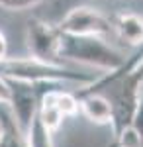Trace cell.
<instances>
[{"instance_id": "9", "label": "cell", "mask_w": 143, "mask_h": 147, "mask_svg": "<svg viewBox=\"0 0 143 147\" xmlns=\"http://www.w3.org/2000/svg\"><path fill=\"white\" fill-rule=\"evenodd\" d=\"M43 0H0V8L6 12H24L41 4Z\"/></svg>"}, {"instance_id": "5", "label": "cell", "mask_w": 143, "mask_h": 147, "mask_svg": "<svg viewBox=\"0 0 143 147\" xmlns=\"http://www.w3.org/2000/svg\"><path fill=\"white\" fill-rule=\"evenodd\" d=\"M59 32L65 35H77V37H108L112 35V22L108 16L90 6H77L71 8L65 16L57 22Z\"/></svg>"}, {"instance_id": "12", "label": "cell", "mask_w": 143, "mask_h": 147, "mask_svg": "<svg viewBox=\"0 0 143 147\" xmlns=\"http://www.w3.org/2000/svg\"><path fill=\"white\" fill-rule=\"evenodd\" d=\"M0 137H2V120H0Z\"/></svg>"}, {"instance_id": "11", "label": "cell", "mask_w": 143, "mask_h": 147, "mask_svg": "<svg viewBox=\"0 0 143 147\" xmlns=\"http://www.w3.org/2000/svg\"><path fill=\"white\" fill-rule=\"evenodd\" d=\"M10 55V45H8V37L6 34L0 30V61L2 59H6V57Z\"/></svg>"}, {"instance_id": "7", "label": "cell", "mask_w": 143, "mask_h": 147, "mask_svg": "<svg viewBox=\"0 0 143 147\" xmlns=\"http://www.w3.org/2000/svg\"><path fill=\"white\" fill-rule=\"evenodd\" d=\"M112 35H116L121 43L130 47L143 45V18L133 12H120L110 16Z\"/></svg>"}, {"instance_id": "2", "label": "cell", "mask_w": 143, "mask_h": 147, "mask_svg": "<svg viewBox=\"0 0 143 147\" xmlns=\"http://www.w3.org/2000/svg\"><path fill=\"white\" fill-rule=\"evenodd\" d=\"M0 77L24 82H75V84H90L92 77L75 73L63 65H51L37 61L33 57H6L0 61Z\"/></svg>"}, {"instance_id": "3", "label": "cell", "mask_w": 143, "mask_h": 147, "mask_svg": "<svg viewBox=\"0 0 143 147\" xmlns=\"http://www.w3.org/2000/svg\"><path fill=\"white\" fill-rule=\"evenodd\" d=\"M61 37L57 24H49L41 18H30L26 22V49L28 55L51 63V65H63L59 49H61Z\"/></svg>"}, {"instance_id": "10", "label": "cell", "mask_w": 143, "mask_h": 147, "mask_svg": "<svg viewBox=\"0 0 143 147\" xmlns=\"http://www.w3.org/2000/svg\"><path fill=\"white\" fill-rule=\"evenodd\" d=\"M0 104H10V86L4 77H0Z\"/></svg>"}, {"instance_id": "6", "label": "cell", "mask_w": 143, "mask_h": 147, "mask_svg": "<svg viewBox=\"0 0 143 147\" xmlns=\"http://www.w3.org/2000/svg\"><path fill=\"white\" fill-rule=\"evenodd\" d=\"M78 96V112L86 118L90 124L96 125H112L114 122V106L108 96L102 92H86L80 90Z\"/></svg>"}, {"instance_id": "4", "label": "cell", "mask_w": 143, "mask_h": 147, "mask_svg": "<svg viewBox=\"0 0 143 147\" xmlns=\"http://www.w3.org/2000/svg\"><path fill=\"white\" fill-rule=\"evenodd\" d=\"M77 114L78 96L75 92L63 90V84H55L41 94L35 118L45 129H49L51 134H57L67 118H73Z\"/></svg>"}, {"instance_id": "1", "label": "cell", "mask_w": 143, "mask_h": 147, "mask_svg": "<svg viewBox=\"0 0 143 147\" xmlns=\"http://www.w3.org/2000/svg\"><path fill=\"white\" fill-rule=\"evenodd\" d=\"M61 61H73L80 65L100 69L104 73H116L120 71L127 57L120 53L116 47H112L106 37H77V35H65L61 37V49H59Z\"/></svg>"}, {"instance_id": "8", "label": "cell", "mask_w": 143, "mask_h": 147, "mask_svg": "<svg viewBox=\"0 0 143 147\" xmlns=\"http://www.w3.org/2000/svg\"><path fill=\"white\" fill-rule=\"evenodd\" d=\"M112 147H143V136L133 124L121 127L120 131L114 134Z\"/></svg>"}]
</instances>
